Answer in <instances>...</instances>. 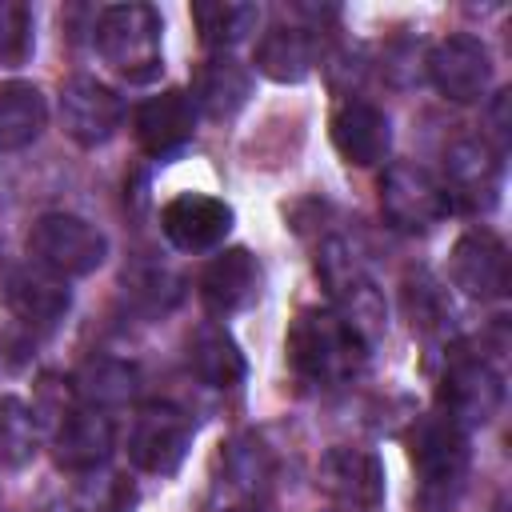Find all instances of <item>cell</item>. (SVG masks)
I'll return each instance as SVG.
<instances>
[{"instance_id":"4316f807","label":"cell","mask_w":512,"mask_h":512,"mask_svg":"<svg viewBox=\"0 0 512 512\" xmlns=\"http://www.w3.org/2000/svg\"><path fill=\"white\" fill-rule=\"evenodd\" d=\"M36 452V416L24 400L0 396V468H24Z\"/></svg>"},{"instance_id":"e0dca14e","label":"cell","mask_w":512,"mask_h":512,"mask_svg":"<svg viewBox=\"0 0 512 512\" xmlns=\"http://www.w3.org/2000/svg\"><path fill=\"white\" fill-rule=\"evenodd\" d=\"M160 228L180 252H208L232 232V208L204 192H180L160 208Z\"/></svg>"},{"instance_id":"5b68a950","label":"cell","mask_w":512,"mask_h":512,"mask_svg":"<svg viewBox=\"0 0 512 512\" xmlns=\"http://www.w3.org/2000/svg\"><path fill=\"white\" fill-rule=\"evenodd\" d=\"M316 272L328 284V296L336 304L332 312L372 348L384 332V296H380L376 280L368 276L364 260L344 240H328L316 252Z\"/></svg>"},{"instance_id":"4dcf8cb0","label":"cell","mask_w":512,"mask_h":512,"mask_svg":"<svg viewBox=\"0 0 512 512\" xmlns=\"http://www.w3.org/2000/svg\"><path fill=\"white\" fill-rule=\"evenodd\" d=\"M508 112H512V92H500L488 104V144H492L496 156H504V148H508V128H512Z\"/></svg>"},{"instance_id":"5bb4252c","label":"cell","mask_w":512,"mask_h":512,"mask_svg":"<svg viewBox=\"0 0 512 512\" xmlns=\"http://www.w3.org/2000/svg\"><path fill=\"white\" fill-rule=\"evenodd\" d=\"M132 132L140 152L168 160L172 152H180L192 136H196V104L184 88H164L156 96H148L136 116H132Z\"/></svg>"},{"instance_id":"44dd1931","label":"cell","mask_w":512,"mask_h":512,"mask_svg":"<svg viewBox=\"0 0 512 512\" xmlns=\"http://www.w3.org/2000/svg\"><path fill=\"white\" fill-rule=\"evenodd\" d=\"M188 368L200 384L208 388H236L248 372L240 344L232 340V332L216 320H204L192 336H188Z\"/></svg>"},{"instance_id":"7c38bea8","label":"cell","mask_w":512,"mask_h":512,"mask_svg":"<svg viewBox=\"0 0 512 512\" xmlns=\"http://www.w3.org/2000/svg\"><path fill=\"white\" fill-rule=\"evenodd\" d=\"M316 484L340 512H376L384 500V468L364 448H328L316 468Z\"/></svg>"},{"instance_id":"d4e9b609","label":"cell","mask_w":512,"mask_h":512,"mask_svg":"<svg viewBox=\"0 0 512 512\" xmlns=\"http://www.w3.org/2000/svg\"><path fill=\"white\" fill-rule=\"evenodd\" d=\"M76 396L92 408H112V404H124L136 388V372L124 364V360H112V356H100V360H88L76 376Z\"/></svg>"},{"instance_id":"3957f363","label":"cell","mask_w":512,"mask_h":512,"mask_svg":"<svg viewBox=\"0 0 512 512\" xmlns=\"http://www.w3.org/2000/svg\"><path fill=\"white\" fill-rule=\"evenodd\" d=\"M408 460L416 468L420 512H452L468 480V436L448 416H420L408 432Z\"/></svg>"},{"instance_id":"f1b7e54d","label":"cell","mask_w":512,"mask_h":512,"mask_svg":"<svg viewBox=\"0 0 512 512\" xmlns=\"http://www.w3.org/2000/svg\"><path fill=\"white\" fill-rule=\"evenodd\" d=\"M36 44L32 8L20 0H0V64H24Z\"/></svg>"},{"instance_id":"83f0119b","label":"cell","mask_w":512,"mask_h":512,"mask_svg":"<svg viewBox=\"0 0 512 512\" xmlns=\"http://www.w3.org/2000/svg\"><path fill=\"white\" fill-rule=\"evenodd\" d=\"M124 292L148 312H168L180 300V280L164 264L144 260L136 268H124Z\"/></svg>"},{"instance_id":"9a60e30c","label":"cell","mask_w":512,"mask_h":512,"mask_svg":"<svg viewBox=\"0 0 512 512\" xmlns=\"http://www.w3.org/2000/svg\"><path fill=\"white\" fill-rule=\"evenodd\" d=\"M328 136H332L336 152H340L348 164L372 168V164H380V160L388 156V148H392V120H388L384 108L348 96V100L336 104V112H332V120H328Z\"/></svg>"},{"instance_id":"9c48e42d","label":"cell","mask_w":512,"mask_h":512,"mask_svg":"<svg viewBox=\"0 0 512 512\" xmlns=\"http://www.w3.org/2000/svg\"><path fill=\"white\" fill-rule=\"evenodd\" d=\"M440 416H448L456 428L488 424L504 404V380L500 372L480 356H460L448 364L440 380Z\"/></svg>"},{"instance_id":"ac0fdd59","label":"cell","mask_w":512,"mask_h":512,"mask_svg":"<svg viewBox=\"0 0 512 512\" xmlns=\"http://www.w3.org/2000/svg\"><path fill=\"white\" fill-rule=\"evenodd\" d=\"M260 284H264L260 260L248 248H224L200 272V300L208 304V312L232 316V312H244L260 296Z\"/></svg>"},{"instance_id":"603a6c76","label":"cell","mask_w":512,"mask_h":512,"mask_svg":"<svg viewBox=\"0 0 512 512\" xmlns=\"http://www.w3.org/2000/svg\"><path fill=\"white\" fill-rule=\"evenodd\" d=\"M48 124L44 92L28 80L0 84V152H20L36 144V136Z\"/></svg>"},{"instance_id":"52a82bcc","label":"cell","mask_w":512,"mask_h":512,"mask_svg":"<svg viewBox=\"0 0 512 512\" xmlns=\"http://www.w3.org/2000/svg\"><path fill=\"white\" fill-rule=\"evenodd\" d=\"M380 212L388 216L392 228L424 236L452 212V204H448L444 184L428 168L412 160H396L380 176Z\"/></svg>"},{"instance_id":"7402d4cb","label":"cell","mask_w":512,"mask_h":512,"mask_svg":"<svg viewBox=\"0 0 512 512\" xmlns=\"http://www.w3.org/2000/svg\"><path fill=\"white\" fill-rule=\"evenodd\" d=\"M252 64H256V72H264L276 84H300L312 72V64H316V36H312V28H292V24L268 28L256 40Z\"/></svg>"},{"instance_id":"484cf974","label":"cell","mask_w":512,"mask_h":512,"mask_svg":"<svg viewBox=\"0 0 512 512\" xmlns=\"http://www.w3.org/2000/svg\"><path fill=\"white\" fill-rule=\"evenodd\" d=\"M84 480L72 492V512H132L140 492L120 472H80Z\"/></svg>"},{"instance_id":"277c9868","label":"cell","mask_w":512,"mask_h":512,"mask_svg":"<svg viewBox=\"0 0 512 512\" xmlns=\"http://www.w3.org/2000/svg\"><path fill=\"white\" fill-rule=\"evenodd\" d=\"M160 12L152 4H112L96 20V48L104 64L128 84H152L164 72Z\"/></svg>"},{"instance_id":"2e32d148","label":"cell","mask_w":512,"mask_h":512,"mask_svg":"<svg viewBox=\"0 0 512 512\" xmlns=\"http://www.w3.org/2000/svg\"><path fill=\"white\" fill-rule=\"evenodd\" d=\"M444 192L448 204L468 212H488L500 196V160L484 140H460L444 156Z\"/></svg>"},{"instance_id":"4fadbf2b","label":"cell","mask_w":512,"mask_h":512,"mask_svg":"<svg viewBox=\"0 0 512 512\" xmlns=\"http://www.w3.org/2000/svg\"><path fill=\"white\" fill-rule=\"evenodd\" d=\"M448 276L452 284L464 292V296H476V300H500L508 292V248L496 232L480 228V232H464L456 244H452V256H448Z\"/></svg>"},{"instance_id":"8fae6325","label":"cell","mask_w":512,"mask_h":512,"mask_svg":"<svg viewBox=\"0 0 512 512\" xmlns=\"http://www.w3.org/2000/svg\"><path fill=\"white\" fill-rule=\"evenodd\" d=\"M120 120H124V100L96 76H72L60 88V124H64V136L76 140L80 148L108 144Z\"/></svg>"},{"instance_id":"cb8c5ba5","label":"cell","mask_w":512,"mask_h":512,"mask_svg":"<svg viewBox=\"0 0 512 512\" xmlns=\"http://www.w3.org/2000/svg\"><path fill=\"white\" fill-rule=\"evenodd\" d=\"M192 24L200 32L204 48H232L240 40H248L260 24V8L256 4H240V0H196L192 4Z\"/></svg>"},{"instance_id":"ffe728a7","label":"cell","mask_w":512,"mask_h":512,"mask_svg":"<svg viewBox=\"0 0 512 512\" xmlns=\"http://www.w3.org/2000/svg\"><path fill=\"white\" fill-rule=\"evenodd\" d=\"M192 104L200 108V112H208L212 120H232L244 104H248V96H252V72L240 64V60H232L228 52H220V56H208V60H200L196 64V72H192Z\"/></svg>"},{"instance_id":"30bf717a","label":"cell","mask_w":512,"mask_h":512,"mask_svg":"<svg viewBox=\"0 0 512 512\" xmlns=\"http://www.w3.org/2000/svg\"><path fill=\"white\" fill-rule=\"evenodd\" d=\"M424 64H428V80L444 100L476 104L492 88V52L480 36H468V32L444 36Z\"/></svg>"},{"instance_id":"6da1fadb","label":"cell","mask_w":512,"mask_h":512,"mask_svg":"<svg viewBox=\"0 0 512 512\" xmlns=\"http://www.w3.org/2000/svg\"><path fill=\"white\" fill-rule=\"evenodd\" d=\"M32 416H36V428L48 432L52 460L60 468L92 472V468H100L108 460V452H112V420L100 408L84 404L72 384L44 380Z\"/></svg>"},{"instance_id":"d6986e66","label":"cell","mask_w":512,"mask_h":512,"mask_svg":"<svg viewBox=\"0 0 512 512\" xmlns=\"http://www.w3.org/2000/svg\"><path fill=\"white\" fill-rule=\"evenodd\" d=\"M4 300L8 308L28 324V328H52L64 320L72 296H68V284L64 276L40 268V264H20L8 272V284H4Z\"/></svg>"},{"instance_id":"7a4b0ae2","label":"cell","mask_w":512,"mask_h":512,"mask_svg":"<svg viewBox=\"0 0 512 512\" xmlns=\"http://www.w3.org/2000/svg\"><path fill=\"white\" fill-rule=\"evenodd\" d=\"M288 364L304 384L336 388L352 380L368 356V344L332 312V308H304L288 328Z\"/></svg>"},{"instance_id":"ba28073f","label":"cell","mask_w":512,"mask_h":512,"mask_svg":"<svg viewBox=\"0 0 512 512\" xmlns=\"http://www.w3.org/2000/svg\"><path fill=\"white\" fill-rule=\"evenodd\" d=\"M196 424L176 404H144L128 428V460L148 476H172L188 448H192Z\"/></svg>"},{"instance_id":"8992f818","label":"cell","mask_w":512,"mask_h":512,"mask_svg":"<svg viewBox=\"0 0 512 512\" xmlns=\"http://www.w3.org/2000/svg\"><path fill=\"white\" fill-rule=\"evenodd\" d=\"M28 256L32 264L56 272V276H88L108 256V236L72 212H44L28 228Z\"/></svg>"},{"instance_id":"f546056e","label":"cell","mask_w":512,"mask_h":512,"mask_svg":"<svg viewBox=\"0 0 512 512\" xmlns=\"http://www.w3.org/2000/svg\"><path fill=\"white\" fill-rule=\"evenodd\" d=\"M404 300H408L412 328H420V332H436L452 316V308L444 304V296H440V288L432 280H412L408 292H404Z\"/></svg>"}]
</instances>
